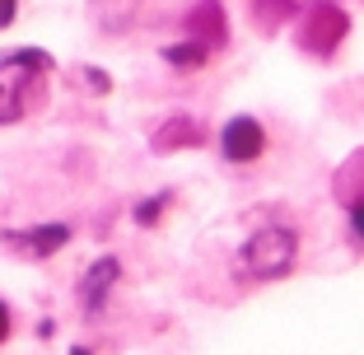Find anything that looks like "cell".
I'll return each instance as SVG.
<instances>
[{
  "mask_svg": "<svg viewBox=\"0 0 364 355\" xmlns=\"http://www.w3.org/2000/svg\"><path fill=\"white\" fill-rule=\"evenodd\" d=\"M117 280H122V258L103 253V258L89 262L85 276L75 280V300H80V309H85V318H98V313L107 309V295L117 290Z\"/></svg>",
  "mask_w": 364,
  "mask_h": 355,
  "instance_id": "cell-5",
  "label": "cell"
},
{
  "mask_svg": "<svg viewBox=\"0 0 364 355\" xmlns=\"http://www.w3.org/2000/svg\"><path fill=\"white\" fill-rule=\"evenodd\" d=\"M56 70L47 47H10L0 52V127H14L33 112V89H43V80Z\"/></svg>",
  "mask_w": 364,
  "mask_h": 355,
  "instance_id": "cell-2",
  "label": "cell"
},
{
  "mask_svg": "<svg viewBox=\"0 0 364 355\" xmlns=\"http://www.w3.org/2000/svg\"><path fill=\"white\" fill-rule=\"evenodd\" d=\"M0 243L10 248V253H19V258H28V262H47L70 243V225L47 220V225H33V229H5Z\"/></svg>",
  "mask_w": 364,
  "mask_h": 355,
  "instance_id": "cell-6",
  "label": "cell"
},
{
  "mask_svg": "<svg viewBox=\"0 0 364 355\" xmlns=\"http://www.w3.org/2000/svg\"><path fill=\"white\" fill-rule=\"evenodd\" d=\"M70 355H89V346H70Z\"/></svg>",
  "mask_w": 364,
  "mask_h": 355,
  "instance_id": "cell-17",
  "label": "cell"
},
{
  "mask_svg": "<svg viewBox=\"0 0 364 355\" xmlns=\"http://www.w3.org/2000/svg\"><path fill=\"white\" fill-rule=\"evenodd\" d=\"M299 262V234L289 225H257L234 253V276L247 285H271L285 280Z\"/></svg>",
  "mask_w": 364,
  "mask_h": 355,
  "instance_id": "cell-1",
  "label": "cell"
},
{
  "mask_svg": "<svg viewBox=\"0 0 364 355\" xmlns=\"http://www.w3.org/2000/svg\"><path fill=\"white\" fill-rule=\"evenodd\" d=\"M164 65H173V70H182V75H192V70H205V65L215 61L210 52H205L201 43H192V38H173V43L159 47Z\"/></svg>",
  "mask_w": 364,
  "mask_h": 355,
  "instance_id": "cell-10",
  "label": "cell"
},
{
  "mask_svg": "<svg viewBox=\"0 0 364 355\" xmlns=\"http://www.w3.org/2000/svg\"><path fill=\"white\" fill-rule=\"evenodd\" d=\"M294 47L313 61H332L341 52V43L350 38V14L336 0H299V14L289 23Z\"/></svg>",
  "mask_w": 364,
  "mask_h": 355,
  "instance_id": "cell-3",
  "label": "cell"
},
{
  "mask_svg": "<svg viewBox=\"0 0 364 355\" xmlns=\"http://www.w3.org/2000/svg\"><path fill=\"white\" fill-rule=\"evenodd\" d=\"M10 332H14V309L5 300H0V346L10 341Z\"/></svg>",
  "mask_w": 364,
  "mask_h": 355,
  "instance_id": "cell-15",
  "label": "cell"
},
{
  "mask_svg": "<svg viewBox=\"0 0 364 355\" xmlns=\"http://www.w3.org/2000/svg\"><path fill=\"white\" fill-rule=\"evenodd\" d=\"M173 206V192H154V196H140L136 201V225H145V229H154L159 225V216Z\"/></svg>",
  "mask_w": 364,
  "mask_h": 355,
  "instance_id": "cell-12",
  "label": "cell"
},
{
  "mask_svg": "<svg viewBox=\"0 0 364 355\" xmlns=\"http://www.w3.org/2000/svg\"><path fill=\"white\" fill-rule=\"evenodd\" d=\"M70 80L85 85V94H112V75L98 65H70Z\"/></svg>",
  "mask_w": 364,
  "mask_h": 355,
  "instance_id": "cell-13",
  "label": "cell"
},
{
  "mask_svg": "<svg viewBox=\"0 0 364 355\" xmlns=\"http://www.w3.org/2000/svg\"><path fill=\"white\" fill-rule=\"evenodd\" d=\"M346 229H350V243L364 253V206H350V211H346Z\"/></svg>",
  "mask_w": 364,
  "mask_h": 355,
  "instance_id": "cell-14",
  "label": "cell"
},
{
  "mask_svg": "<svg viewBox=\"0 0 364 355\" xmlns=\"http://www.w3.org/2000/svg\"><path fill=\"white\" fill-rule=\"evenodd\" d=\"M332 192L346 211H350V206H364V150H355L350 159L332 173Z\"/></svg>",
  "mask_w": 364,
  "mask_h": 355,
  "instance_id": "cell-9",
  "label": "cell"
},
{
  "mask_svg": "<svg viewBox=\"0 0 364 355\" xmlns=\"http://www.w3.org/2000/svg\"><path fill=\"white\" fill-rule=\"evenodd\" d=\"M247 10H252V23H257L262 33H276L280 23H294L299 0H247Z\"/></svg>",
  "mask_w": 364,
  "mask_h": 355,
  "instance_id": "cell-11",
  "label": "cell"
},
{
  "mask_svg": "<svg viewBox=\"0 0 364 355\" xmlns=\"http://www.w3.org/2000/svg\"><path fill=\"white\" fill-rule=\"evenodd\" d=\"M14 19H19V0H0V33L10 28Z\"/></svg>",
  "mask_w": 364,
  "mask_h": 355,
  "instance_id": "cell-16",
  "label": "cell"
},
{
  "mask_svg": "<svg viewBox=\"0 0 364 355\" xmlns=\"http://www.w3.org/2000/svg\"><path fill=\"white\" fill-rule=\"evenodd\" d=\"M205 140H210V131H205L201 117L173 112L168 122H159V127L150 131V150L154 154H178V150H196V145H205Z\"/></svg>",
  "mask_w": 364,
  "mask_h": 355,
  "instance_id": "cell-8",
  "label": "cell"
},
{
  "mask_svg": "<svg viewBox=\"0 0 364 355\" xmlns=\"http://www.w3.org/2000/svg\"><path fill=\"white\" fill-rule=\"evenodd\" d=\"M220 154L229 164H257L267 154V122L252 117V112H234L220 127Z\"/></svg>",
  "mask_w": 364,
  "mask_h": 355,
  "instance_id": "cell-4",
  "label": "cell"
},
{
  "mask_svg": "<svg viewBox=\"0 0 364 355\" xmlns=\"http://www.w3.org/2000/svg\"><path fill=\"white\" fill-rule=\"evenodd\" d=\"M182 38H192V43H201L205 52H225L229 47V14L220 0H196L192 10H187V19H182Z\"/></svg>",
  "mask_w": 364,
  "mask_h": 355,
  "instance_id": "cell-7",
  "label": "cell"
}]
</instances>
